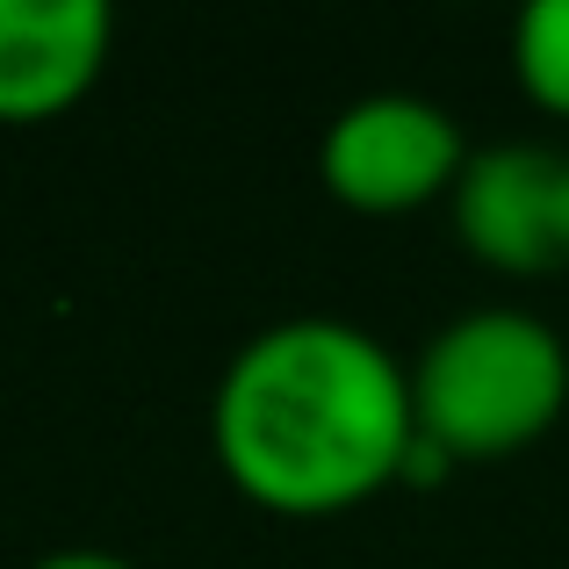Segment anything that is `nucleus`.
Here are the masks:
<instances>
[{
	"mask_svg": "<svg viewBox=\"0 0 569 569\" xmlns=\"http://www.w3.org/2000/svg\"><path fill=\"white\" fill-rule=\"evenodd\" d=\"M411 447V368L347 318L260 325L209 397L223 483L274 519H339L382 498L403 483Z\"/></svg>",
	"mask_w": 569,
	"mask_h": 569,
	"instance_id": "obj_1",
	"label": "nucleus"
},
{
	"mask_svg": "<svg viewBox=\"0 0 569 569\" xmlns=\"http://www.w3.org/2000/svg\"><path fill=\"white\" fill-rule=\"evenodd\" d=\"M569 411V347L541 310L483 303L447 318L411 361L418 440L455 469L541 447Z\"/></svg>",
	"mask_w": 569,
	"mask_h": 569,
	"instance_id": "obj_2",
	"label": "nucleus"
},
{
	"mask_svg": "<svg viewBox=\"0 0 569 569\" xmlns=\"http://www.w3.org/2000/svg\"><path fill=\"white\" fill-rule=\"evenodd\" d=\"M461 167H469L461 123L403 87L347 101L318 138V188L353 217H411L426 202H447Z\"/></svg>",
	"mask_w": 569,
	"mask_h": 569,
	"instance_id": "obj_3",
	"label": "nucleus"
},
{
	"mask_svg": "<svg viewBox=\"0 0 569 569\" xmlns=\"http://www.w3.org/2000/svg\"><path fill=\"white\" fill-rule=\"evenodd\" d=\"M447 223H455V246L490 274H569V144H476L455 194H447Z\"/></svg>",
	"mask_w": 569,
	"mask_h": 569,
	"instance_id": "obj_4",
	"label": "nucleus"
},
{
	"mask_svg": "<svg viewBox=\"0 0 569 569\" xmlns=\"http://www.w3.org/2000/svg\"><path fill=\"white\" fill-rule=\"evenodd\" d=\"M116 14L101 0H0V123L37 130L101 87Z\"/></svg>",
	"mask_w": 569,
	"mask_h": 569,
	"instance_id": "obj_5",
	"label": "nucleus"
},
{
	"mask_svg": "<svg viewBox=\"0 0 569 569\" xmlns=\"http://www.w3.org/2000/svg\"><path fill=\"white\" fill-rule=\"evenodd\" d=\"M512 80L541 116L569 123V0H533L512 22Z\"/></svg>",
	"mask_w": 569,
	"mask_h": 569,
	"instance_id": "obj_6",
	"label": "nucleus"
},
{
	"mask_svg": "<svg viewBox=\"0 0 569 569\" xmlns=\"http://www.w3.org/2000/svg\"><path fill=\"white\" fill-rule=\"evenodd\" d=\"M29 569H138V562L109 556V548H58V556H37Z\"/></svg>",
	"mask_w": 569,
	"mask_h": 569,
	"instance_id": "obj_7",
	"label": "nucleus"
}]
</instances>
